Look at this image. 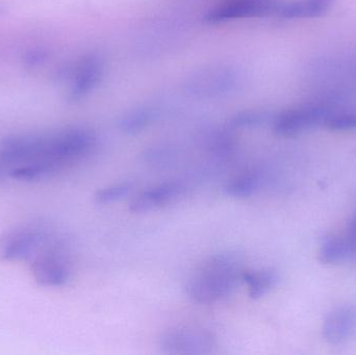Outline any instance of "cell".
<instances>
[{
  "instance_id": "6da1fadb",
  "label": "cell",
  "mask_w": 356,
  "mask_h": 355,
  "mask_svg": "<svg viewBox=\"0 0 356 355\" xmlns=\"http://www.w3.org/2000/svg\"><path fill=\"white\" fill-rule=\"evenodd\" d=\"M242 264L236 254L223 252L211 256L191 275L186 294L199 304H213L229 296L242 281Z\"/></svg>"
},
{
  "instance_id": "3957f363",
  "label": "cell",
  "mask_w": 356,
  "mask_h": 355,
  "mask_svg": "<svg viewBox=\"0 0 356 355\" xmlns=\"http://www.w3.org/2000/svg\"><path fill=\"white\" fill-rule=\"evenodd\" d=\"M215 347L213 333L197 327H173L165 331L160 339L161 350L167 354H209Z\"/></svg>"
},
{
  "instance_id": "9c48e42d",
  "label": "cell",
  "mask_w": 356,
  "mask_h": 355,
  "mask_svg": "<svg viewBox=\"0 0 356 355\" xmlns=\"http://www.w3.org/2000/svg\"><path fill=\"white\" fill-rule=\"evenodd\" d=\"M102 73V64L95 56H86L79 63L73 74L70 100L77 101L89 93L97 83Z\"/></svg>"
},
{
  "instance_id": "8fae6325",
  "label": "cell",
  "mask_w": 356,
  "mask_h": 355,
  "mask_svg": "<svg viewBox=\"0 0 356 355\" xmlns=\"http://www.w3.org/2000/svg\"><path fill=\"white\" fill-rule=\"evenodd\" d=\"M242 281L248 287V293L252 299H259L267 295L277 286L280 277L277 273L271 269L263 270L245 271L243 272Z\"/></svg>"
},
{
  "instance_id": "5b68a950",
  "label": "cell",
  "mask_w": 356,
  "mask_h": 355,
  "mask_svg": "<svg viewBox=\"0 0 356 355\" xmlns=\"http://www.w3.org/2000/svg\"><path fill=\"white\" fill-rule=\"evenodd\" d=\"M330 110L322 104H307L282 112L274 121V131L280 137L292 138L325 123Z\"/></svg>"
},
{
  "instance_id": "5bb4252c",
  "label": "cell",
  "mask_w": 356,
  "mask_h": 355,
  "mask_svg": "<svg viewBox=\"0 0 356 355\" xmlns=\"http://www.w3.org/2000/svg\"><path fill=\"white\" fill-rule=\"evenodd\" d=\"M207 150L218 158H226L234 151V140L227 133H218L205 140Z\"/></svg>"
},
{
  "instance_id": "277c9868",
  "label": "cell",
  "mask_w": 356,
  "mask_h": 355,
  "mask_svg": "<svg viewBox=\"0 0 356 355\" xmlns=\"http://www.w3.org/2000/svg\"><path fill=\"white\" fill-rule=\"evenodd\" d=\"M48 233L35 226H23L0 237V258L4 262H19L33 256L48 241Z\"/></svg>"
},
{
  "instance_id": "2e32d148",
  "label": "cell",
  "mask_w": 356,
  "mask_h": 355,
  "mask_svg": "<svg viewBox=\"0 0 356 355\" xmlns=\"http://www.w3.org/2000/svg\"><path fill=\"white\" fill-rule=\"evenodd\" d=\"M46 58H47V53L45 50L41 49V48L33 49L25 54L24 64L27 68H37L45 63Z\"/></svg>"
},
{
  "instance_id": "30bf717a",
  "label": "cell",
  "mask_w": 356,
  "mask_h": 355,
  "mask_svg": "<svg viewBox=\"0 0 356 355\" xmlns=\"http://www.w3.org/2000/svg\"><path fill=\"white\" fill-rule=\"evenodd\" d=\"M348 240L338 236H330L322 242L319 249V261L325 265H340L355 256Z\"/></svg>"
},
{
  "instance_id": "d6986e66",
  "label": "cell",
  "mask_w": 356,
  "mask_h": 355,
  "mask_svg": "<svg viewBox=\"0 0 356 355\" xmlns=\"http://www.w3.org/2000/svg\"><path fill=\"white\" fill-rule=\"evenodd\" d=\"M4 168H6V165L0 160V174H2V171L4 170Z\"/></svg>"
},
{
  "instance_id": "ffe728a7",
  "label": "cell",
  "mask_w": 356,
  "mask_h": 355,
  "mask_svg": "<svg viewBox=\"0 0 356 355\" xmlns=\"http://www.w3.org/2000/svg\"><path fill=\"white\" fill-rule=\"evenodd\" d=\"M6 8H4L3 6H1V4H0V16H1V15H3L4 13H6Z\"/></svg>"
},
{
  "instance_id": "9a60e30c",
  "label": "cell",
  "mask_w": 356,
  "mask_h": 355,
  "mask_svg": "<svg viewBox=\"0 0 356 355\" xmlns=\"http://www.w3.org/2000/svg\"><path fill=\"white\" fill-rule=\"evenodd\" d=\"M324 124L332 131H353L356 129L355 113H330Z\"/></svg>"
},
{
  "instance_id": "4fadbf2b",
  "label": "cell",
  "mask_w": 356,
  "mask_h": 355,
  "mask_svg": "<svg viewBox=\"0 0 356 355\" xmlns=\"http://www.w3.org/2000/svg\"><path fill=\"white\" fill-rule=\"evenodd\" d=\"M134 191V185L131 183H121L116 185L102 188L96 192L94 200L98 204H110L119 200L124 199Z\"/></svg>"
},
{
  "instance_id": "ba28073f",
  "label": "cell",
  "mask_w": 356,
  "mask_h": 355,
  "mask_svg": "<svg viewBox=\"0 0 356 355\" xmlns=\"http://www.w3.org/2000/svg\"><path fill=\"white\" fill-rule=\"evenodd\" d=\"M271 6V0H226L213 8L207 19L211 23L226 22L264 14Z\"/></svg>"
},
{
  "instance_id": "ac0fdd59",
  "label": "cell",
  "mask_w": 356,
  "mask_h": 355,
  "mask_svg": "<svg viewBox=\"0 0 356 355\" xmlns=\"http://www.w3.org/2000/svg\"><path fill=\"white\" fill-rule=\"evenodd\" d=\"M309 2L314 4V6L319 8L322 12L325 13V10H327L328 6H330V2L332 0H309Z\"/></svg>"
},
{
  "instance_id": "7a4b0ae2",
  "label": "cell",
  "mask_w": 356,
  "mask_h": 355,
  "mask_svg": "<svg viewBox=\"0 0 356 355\" xmlns=\"http://www.w3.org/2000/svg\"><path fill=\"white\" fill-rule=\"evenodd\" d=\"M31 273L42 287L60 288L66 285L71 277V265L68 254L58 242L49 240L33 256Z\"/></svg>"
},
{
  "instance_id": "8992f818",
  "label": "cell",
  "mask_w": 356,
  "mask_h": 355,
  "mask_svg": "<svg viewBox=\"0 0 356 355\" xmlns=\"http://www.w3.org/2000/svg\"><path fill=\"white\" fill-rule=\"evenodd\" d=\"M186 192V185L180 181H167L134 198L129 204V210L133 213H147L161 206H167L177 201Z\"/></svg>"
},
{
  "instance_id": "e0dca14e",
  "label": "cell",
  "mask_w": 356,
  "mask_h": 355,
  "mask_svg": "<svg viewBox=\"0 0 356 355\" xmlns=\"http://www.w3.org/2000/svg\"><path fill=\"white\" fill-rule=\"evenodd\" d=\"M346 239L348 240L351 248L356 254V216L351 219L348 227H347Z\"/></svg>"
},
{
  "instance_id": "52a82bcc",
  "label": "cell",
  "mask_w": 356,
  "mask_h": 355,
  "mask_svg": "<svg viewBox=\"0 0 356 355\" xmlns=\"http://www.w3.org/2000/svg\"><path fill=\"white\" fill-rule=\"evenodd\" d=\"M323 337L332 345H340L356 333V308L341 306L326 316L323 323Z\"/></svg>"
},
{
  "instance_id": "7c38bea8",
  "label": "cell",
  "mask_w": 356,
  "mask_h": 355,
  "mask_svg": "<svg viewBox=\"0 0 356 355\" xmlns=\"http://www.w3.org/2000/svg\"><path fill=\"white\" fill-rule=\"evenodd\" d=\"M259 185L261 177L257 173L245 172L230 179L224 187V192L229 197L243 199L253 195L259 190Z\"/></svg>"
}]
</instances>
